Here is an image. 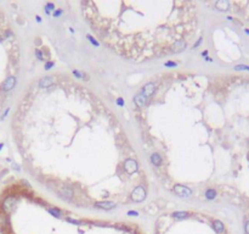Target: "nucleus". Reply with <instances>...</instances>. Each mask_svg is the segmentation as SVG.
Instances as JSON below:
<instances>
[{
  "label": "nucleus",
  "instance_id": "f3484780",
  "mask_svg": "<svg viewBox=\"0 0 249 234\" xmlns=\"http://www.w3.org/2000/svg\"><path fill=\"white\" fill-rule=\"evenodd\" d=\"M245 233L249 234V221L245 223Z\"/></svg>",
  "mask_w": 249,
  "mask_h": 234
},
{
  "label": "nucleus",
  "instance_id": "dca6fc26",
  "mask_svg": "<svg viewBox=\"0 0 249 234\" xmlns=\"http://www.w3.org/2000/svg\"><path fill=\"white\" fill-rule=\"evenodd\" d=\"M49 212H50V213H52V215H54V216H56V217H60V211H59V210L49 208Z\"/></svg>",
  "mask_w": 249,
  "mask_h": 234
},
{
  "label": "nucleus",
  "instance_id": "6e6552de",
  "mask_svg": "<svg viewBox=\"0 0 249 234\" xmlns=\"http://www.w3.org/2000/svg\"><path fill=\"white\" fill-rule=\"evenodd\" d=\"M213 227H214V229H215L216 233H222L224 232V224L220 221H214Z\"/></svg>",
  "mask_w": 249,
  "mask_h": 234
},
{
  "label": "nucleus",
  "instance_id": "1a4fd4ad",
  "mask_svg": "<svg viewBox=\"0 0 249 234\" xmlns=\"http://www.w3.org/2000/svg\"><path fill=\"white\" fill-rule=\"evenodd\" d=\"M52 82H54V79H52L51 77H49V78H43L42 80H40L39 85L42 87V88H46V87H49V85H50Z\"/></svg>",
  "mask_w": 249,
  "mask_h": 234
},
{
  "label": "nucleus",
  "instance_id": "39448f33",
  "mask_svg": "<svg viewBox=\"0 0 249 234\" xmlns=\"http://www.w3.org/2000/svg\"><path fill=\"white\" fill-rule=\"evenodd\" d=\"M96 206L100 207V208H103V210H111L116 206L114 203H109V201H106V203H96Z\"/></svg>",
  "mask_w": 249,
  "mask_h": 234
},
{
  "label": "nucleus",
  "instance_id": "a211bd4d",
  "mask_svg": "<svg viewBox=\"0 0 249 234\" xmlns=\"http://www.w3.org/2000/svg\"><path fill=\"white\" fill-rule=\"evenodd\" d=\"M37 56H39V58H40V59H42V53H40L39 50L37 51Z\"/></svg>",
  "mask_w": 249,
  "mask_h": 234
},
{
  "label": "nucleus",
  "instance_id": "f257e3e1",
  "mask_svg": "<svg viewBox=\"0 0 249 234\" xmlns=\"http://www.w3.org/2000/svg\"><path fill=\"white\" fill-rule=\"evenodd\" d=\"M174 193L178 194L179 196H185V198H188L192 194V191L187 187H182V185H176L174 188Z\"/></svg>",
  "mask_w": 249,
  "mask_h": 234
},
{
  "label": "nucleus",
  "instance_id": "ddd939ff",
  "mask_svg": "<svg viewBox=\"0 0 249 234\" xmlns=\"http://www.w3.org/2000/svg\"><path fill=\"white\" fill-rule=\"evenodd\" d=\"M61 194L65 196V198H71L72 196V191L69 190V189H67V188H65V189H62L61 190Z\"/></svg>",
  "mask_w": 249,
  "mask_h": 234
},
{
  "label": "nucleus",
  "instance_id": "20e7f679",
  "mask_svg": "<svg viewBox=\"0 0 249 234\" xmlns=\"http://www.w3.org/2000/svg\"><path fill=\"white\" fill-rule=\"evenodd\" d=\"M136 166H138V164L135 162L134 160H126L125 161V169L129 173H133L135 169H136Z\"/></svg>",
  "mask_w": 249,
  "mask_h": 234
},
{
  "label": "nucleus",
  "instance_id": "0eeeda50",
  "mask_svg": "<svg viewBox=\"0 0 249 234\" xmlns=\"http://www.w3.org/2000/svg\"><path fill=\"white\" fill-rule=\"evenodd\" d=\"M13 204H15V199H13V198H9V199H6V200H5V203H4V208L6 210L7 212H9L10 210L12 208Z\"/></svg>",
  "mask_w": 249,
  "mask_h": 234
},
{
  "label": "nucleus",
  "instance_id": "7ed1b4c3",
  "mask_svg": "<svg viewBox=\"0 0 249 234\" xmlns=\"http://www.w3.org/2000/svg\"><path fill=\"white\" fill-rule=\"evenodd\" d=\"M15 83H16L15 77H9V78H7V79L5 80V82H4V84H3V89H4L5 92L11 90L12 88L15 87Z\"/></svg>",
  "mask_w": 249,
  "mask_h": 234
},
{
  "label": "nucleus",
  "instance_id": "2eb2a0df",
  "mask_svg": "<svg viewBox=\"0 0 249 234\" xmlns=\"http://www.w3.org/2000/svg\"><path fill=\"white\" fill-rule=\"evenodd\" d=\"M207 198L208 199H213V198H215V190H212V189H209L207 191Z\"/></svg>",
  "mask_w": 249,
  "mask_h": 234
},
{
  "label": "nucleus",
  "instance_id": "9b49d317",
  "mask_svg": "<svg viewBox=\"0 0 249 234\" xmlns=\"http://www.w3.org/2000/svg\"><path fill=\"white\" fill-rule=\"evenodd\" d=\"M216 7H218L219 10H227V7H229V3L227 1H224V3H221V1H218L216 3Z\"/></svg>",
  "mask_w": 249,
  "mask_h": 234
},
{
  "label": "nucleus",
  "instance_id": "f03ea898",
  "mask_svg": "<svg viewBox=\"0 0 249 234\" xmlns=\"http://www.w3.org/2000/svg\"><path fill=\"white\" fill-rule=\"evenodd\" d=\"M145 195H146V193H145L142 187H138L131 194V196H133V199L135 201H142L145 199Z\"/></svg>",
  "mask_w": 249,
  "mask_h": 234
},
{
  "label": "nucleus",
  "instance_id": "4468645a",
  "mask_svg": "<svg viewBox=\"0 0 249 234\" xmlns=\"http://www.w3.org/2000/svg\"><path fill=\"white\" fill-rule=\"evenodd\" d=\"M173 216L176 217V218H183V217L187 216V212H174Z\"/></svg>",
  "mask_w": 249,
  "mask_h": 234
},
{
  "label": "nucleus",
  "instance_id": "9d476101",
  "mask_svg": "<svg viewBox=\"0 0 249 234\" xmlns=\"http://www.w3.org/2000/svg\"><path fill=\"white\" fill-rule=\"evenodd\" d=\"M151 160H152V162H153L156 166H159L160 162H162V159H160V156L158 154H153L151 156Z\"/></svg>",
  "mask_w": 249,
  "mask_h": 234
},
{
  "label": "nucleus",
  "instance_id": "423d86ee",
  "mask_svg": "<svg viewBox=\"0 0 249 234\" xmlns=\"http://www.w3.org/2000/svg\"><path fill=\"white\" fill-rule=\"evenodd\" d=\"M143 95L145 96H150L152 93H153V90H154V84L153 83H148V84H146L145 85V88H143Z\"/></svg>",
  "mask_w": 249,
  "mask_h": 234
},
{
  "label": "nucleus",
  "instance_id": "f8f14e48",
  "mask_svg": "<svg viewBox=\"0 0 249 234\" xmlns=\"http://www.w3.org/2000/svg\"><path fill=\"white\" fill-rule=\"evenodd\" d=\"M135 101H136V104H138L139 106H142V105L145 104V95H138L135 98Z\"/></svg>",
  "mask_w": 249,
  "mask_h": 234
}]
</instances>
